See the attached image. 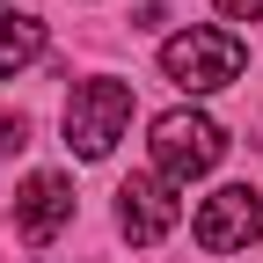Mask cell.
Returning a JSON list of instances; mask_svg holds the SVG:
<instances>
[{
	"label": "cell",
	"instance_id": "1",
	"mask_svg": "<svg viewBox=\"0 0 263 263\" xmlns=\"http://www.w3.org/2000/svg\"><path fill=\"white\" fill-rule=\"evenodd\" d=\"M241 66H249V44L234 29H183V37L161 44V73L183 95H212L227 81H241Z\"/></svg>",
	"mask_w": 263,
	"mask_h": 263
},
{
	"label": "cell",
	"instance_id": "8",
	"mask_svg": "<svg viewBox=\"0 0 263 263\" xmlns=\"http://www.w3.org/2000/svg\"><path fill=\"white\" fill-rule=\"evenodd\" d=\"M22 146H29V117H22V110H0V161L22 154Z\"/></svg>",
	"mask_w": 263,
	"mask_h": 263
},
{
	"label": "cell",
	"instance_id": "5",
	"mask_svg": "<svg viewBox=\"0 0 263 263\" xmlns=\"http://www.w3.org/2000/svg\"><path fill=\"white\" fill-rule=\"evenodd\" d=\"M176 219H183L176 183H161V176H132V183L117 190V227H124V241H132V249H154Z\"/></svg>",
	"mask_w": 263,
	"mask_h": 263
},
{
	"label": "cell",
	"instance_id": "7",
	"mask_svg": "<svg viewBox=\"0 0 263 263\" xmlns=\"http://www.w3.org/2000/svg\"><path fill=\"white\" fill-rule=\"evenodd\" d=\"M37 59H44V22L22 15V8H0V81H15Z\"/></svg>",
	"mask_w": 263,
	"mask_h": 263
},
{
	"label": "cell",
	"instance_id": "9",
	"mask_svg": "<svg viewBox=\"0 0 263 263\" xmlns=\"http://www.w3.org/2000/svg\"><path fill=\"white\" fill-rule=\"evenodd\" d=\"M227 22H263V0H212Z\"/></svg>",
	"mask_w": 263,
	"mask_h": 263
},
{
	"label": "cell",
	"instance_id": "4",
	"mask_svg": "<svg viewBox=\"0 0 263 263\" xmlns=\"http://www.w3.org/2000/svg\"><path fill=\"white\" fill-rule=\"evenodd\" d=\"M190 234H197V249H205V256H234V249L263 241V190H249V183L212 190L205 205H197Z\"/></svg>",
	"mask_w": 263,
	"mask_h": 263
},
{
	"label": "cell",
	"instance_id": "6",
	"mask_svg": "<svg viewBox=\"0 0 263 263\" xmlns=\"http://www.w3.org/2000/svg\"><path fill=\"white\" fill-rule=\"evenodd\" d=\"M66 219H73V183H66L59 168H37V176L15 190V234H22L29 249H44Z\"/></svg>",
	"mask_w": 263,
	"mask_h": 263
},
{
	"label": "cell",
	"instance_id": "2",
	"mask_svg": "<svg viewBox=\"0 0 263 263\" xmlns=\"http://www.w3.org/2000/svg\"><path fill=\"white\" fill-rule=\"evenodd\" d=\"M154 176L161 183H190V176H212L219 154H227V132L205 117V110H168L154 117Z\"/></svg>",
	"mask_w": 263,
	"mask_h": 263
},
{
	"label": "cell",
	"instance_id": "3",
	"mask_svg": "<svg viewBox=\"0 0 263 263\" xmlns=\"http://www.w3.org/2000/svg\"><path fill=\"white\" fill-rule=\"evenodd\" d=\"M132 124V88L124 81H81L66 95V146L81 161H103Z\"/></svg>",
	"mask_w": 263,
	"mask_h": 263
}]
</instances>
